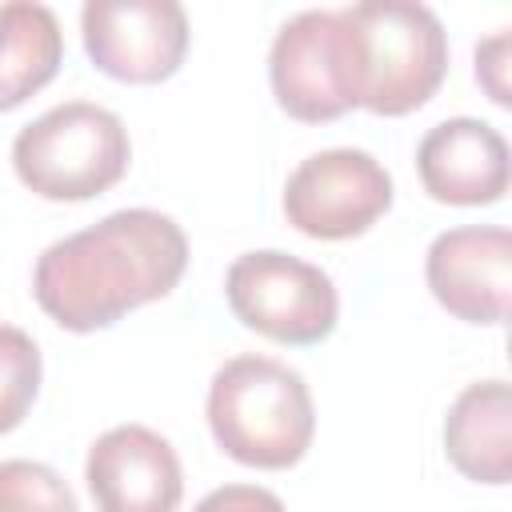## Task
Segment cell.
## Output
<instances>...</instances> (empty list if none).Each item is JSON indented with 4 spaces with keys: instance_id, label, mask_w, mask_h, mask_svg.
<instances>
[{
    "instance_id": "cell-1",
    "label": "cell",
    "mask_w": 512,
    "mask_h": 512,
    "mask_svg": "<svg viewBox=\"0 0 512 512\" xmlns=\"http://www.w3.org/2000/svg\"><path fill=\"white\" fill-rule=\"evenodd\" d=\"M188 268L180 224L156 208H120L48 244L32 272L36 304L68 332L112 328L140 304L164 300Z\"/></svg>"
},
{
    "instance_id": "cell-2",
    "label": "cell",
    "mask_w": 512,
    "mask_h": 512,
    "mask_svg": "<svg viewBox=\"0 0 512 512\" xmlns=\"http://www.w3.org/2000/svg\"><path fill=\"white\" fill-rule=\"evenodd\" d=\"M212 440L236 464L280 472L304 460L316 432L304 376L272 356H232L208 388Z\"/></svg>"
},
{
    "instance_id": "cell-3",
    "label": "cell",
    "mask_w": 512,
    "mask_h": 512,
    "mask_svg": "<svg viewBox=\"0 0 512 512\" xmlns=\"http://www.w3.org/2000/svg\"><path fill=\"white\" fill-rule=\"evenodd\" d=\"M352 52V96L372 116H408L448 72V36L432 8L368 0L340 8Z\"/></svg>"
},
{
    "instance_id": "cell-4",
    "label": "cell",
    "mask_w": 512,
    "mask_h": 512,
    "mask_svg": "<svg viewBox=\"0 0 512 512\" xmlns=\"http://www.w3.org/2000/svg\"><path fill=\"white\" fill-rule=\"evenodd\" d=\"M128 160L124 120L88 100L48 108L12 140V168L40 200H92L120 184Z\"/></svg>"
},
{
    "instance_id": "cell-5",
    "label": "cell",
    "mask_w": 512,
    "mask_h": 512,
    "mask_svg": "<svg viewBox=\"0 0 512 512\" xmlns=\"http://www.w3.org/2000/svg\"><path fill=\"white\" fill-rule=\"evenodd\" d=\"M224 296L244 328L288 348L320 344L340 316L332 276L276 248L236 256L224 276Z\"/></svg>"
},
{
    "instance_id": "cell-6",
    "label": "cell",
    "mask_w": 512,
    "mask_h": 512,
    "mask_svg": "<svg viewBox=\"0 0 512 512\" xmlns=\"http://www.w3.org/2000/svg\"><path fill=\"white\" fill-rule=\"evenodd\" d=\"M268 80L276 104L304 124H328L356 108L352 52L340 8L292 16L268 52Z\"/></svg>"
},
{
    "instance_id": "cell-7",
    "label": "cell",
    "mask_w": 512,
    "mask_h": 512,
    "mask_svg": "<svg viewBox=\"0 0 512 512\" xmlns=\"http://www.w3.org/2000/svg\"><path fill=\"white\" fill-rule=\"evenodd\" d=\"M392 208V176L360 148H324L288 176L284 216L312 240L364 236Z\"/></svg>"
},
{
    "instance_id": "cell-8",
    "label": "cell",
    "mask_w": 512,
    "mask_h": 512,
    "mask_svg": "<svg viewBox=\"0 0 512 512\" xmlns=\"http://www.w3.org/2000/svg\"><path fill=\"white\" fill-rule=\"evenodd\" d=\"M80 32L88 60L120 84H160L188 52V16L172 0H92Z\"/></svg>"
},
{
    "instance_id": "cell-9",
    "label": "cell",
    "mask_w": 512,
    "mask_h": 512,
    "mask_svg": "<svg viewBox=\"0 0 512 512\" xmlns=\"http://www.w3.org/2000/svg\"><path fill=\"white\" fill-rule=\"evenodd\" d=\"M424 280L444 312L464 324H504L512 292V236L496 224L448 228L432 240Z\"/></svg>"
},
{
    "instance_id": "cell-10",
    "label": "cell",
    "mask_w": 512,
    "mask_h": 512,
    "mask_svg": "<svg viewBox=\"0 0 512 512\" xmlns=\"http://www.w3.org/2000/svg\"><path fill=\"white\" fill-rule=\"evenodd\" d=\"M84 480L96 512H176L184 496L176 448L144 424H120L96 436Z\"/></svg>"
},
{
    "instance_id": "cell-11",
    "label": "cell",
    "mask_w": 512,
    "mask_h": 512,
    "mask_svg": "<svg viewBox=\"0 0 512 512\" xmlns=\"http://www.w3.org/2000/svg\"><path fill=\"white\" fill-rule=\"evenodd\" d=\"M416 172L432 200L456 208L496 204L508 192V144L472 116H452L428 128L416 148Z\"/></svg>"
},
{
    "instance_id": "cell-12",
    "label": "cell",
    "mask_w": 512,
    "mask_h": 512,
    "mask_svg": "<svg viewBox=\"0 0 512 512\" xmlns=\"http://www.w3.org/2000/svg\"><path fill=\"white\" fill-rule=\"evenodd\" d=\"M444 452L452 468L476 484H508L512 476V392L504 380L468 384L444 420Z\"/></svg>"
},
{
    "instance_id": "cell-13",
    "label": "cell",
    "mask_w": 512,
    "mask_h": 512,
    "mask_svg": "<svg viewBox=\"0 0 512 512\" xmlns=\"http://www.w3.org/2000/svg\"><path fill=\"white\" fill-rule=\"evenodd\" d=\"M64 60V32L52 8L32 0L0 4V112L36 96Z\"/></svg>"
},
{
    "instance_id": "cell-14",
    "label": "cell",
    "mask_w": 512,
    "mask_h": 512,
    "mask_svg": "<svg viewBox=\"0 0 512 512\" xmlns=\"http://www.w3.org/2000/svg\"><path fill=\"white\" fill-rule=\"evenodd\" d=\"M40 392V348L28 332L0 324V436L24 424Z\"/></svg>"
},
{
    "instance_id": "cell-15",
    "label": "cell",
    "mask_w": 512,
    "mask_h": 512,
    "mask_svg": "<svg viewBox=\"0 0 512 512\" xmlns=\"http://www.w3.org/2000/svg\"><path fill=\"white\" fill-rule=\"evenodd\" d=\"M0 512H80L64 476L36 460H0Z\"/></svg>"
},
{
    "instance_id": "cell-16",
    "label": "cell",
    "mask_w": 512,
    "mask_h": 512,
    "mask_svg": "<svg viewBox=\"0 0 512 512\" xmlns=\"http://www.w3.org/2000/svg\"><path fill=\"white\" fill-rule=\"evenodd\" d=\"M192 512H288L276 492L256 488V484H224L208 492Z\"/></svg>"
},
{
    "instance_id": "cell-17",
    "label": "cell",
    "mask_w": 512,
    "mask_h": 512,
    "mask_svg": "<svg viewBox=\"0 0 512 512\" xmlns=\"http://www.w3.org/2000/svg\"><path fill=\"white\" fill-rule=\"evenodd\" d=\"M504 48H508V36H492L488 44L476 48V80L488 88V96L496 104H508V88L488 72H504Z\"/></svg>"
}]
</instances>
